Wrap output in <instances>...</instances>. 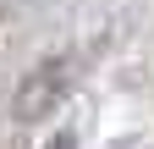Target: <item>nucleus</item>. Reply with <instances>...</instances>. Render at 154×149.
Instances as JSON below:
<instances>
[{
  "mask_svg": "<svg viewBox=\"0 0 154 149\" xmlns=\"http://www.w3.org/2000/svg\"><path fill=\"white\" fill-rule=\"evenodd\" d=\"M61 94H66V61H44L38 72L22 78V88H17V116H22V122L50 116Z\"/></svg>",
  "mask_w": 154,
  "mask_h": 149,
  "instance_id": "1",
  "label": "nucleus"
},
{
  "mask_svg": "<svg viewBox=\"0 0 154 149\" xmlns=\"http://www.w3.org/2000/svg\"><path fill=\"white\" fill-rule=\"evenodd\" d=\"M44 149H77V138H72V133H55V138H50Z\"/></svg>",
  "mask_w": 154,
  "mask_h": 149,
  "instance_id": "2",
  "label": "nucleus"
}]
</instances>
